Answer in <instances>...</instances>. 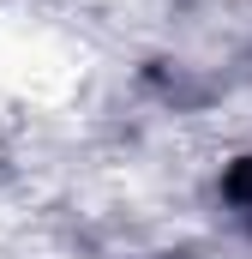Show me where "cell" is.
Masks as SVG:
<instances>
[{
    "label": "cell",
    "mask_w": 252,
    "mask_h": 259,
    "mask_svg": "<svg viewBox=\"0 0 252 259\" xmlns=\"http://www.w3.org/2000/svg\"><path fill=\"white\" fill-rule=\"evenodd\" d=\"M246 205H252V199H246Z\"/></svg>",
    "instance_id": "cell-1"
}]
</instances>
